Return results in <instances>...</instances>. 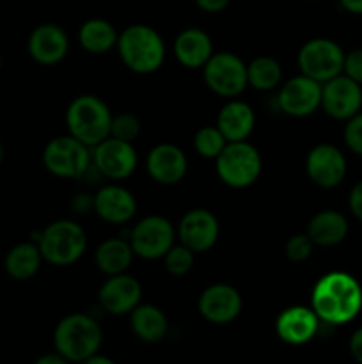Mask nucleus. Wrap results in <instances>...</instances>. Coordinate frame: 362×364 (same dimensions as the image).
Masks as SVG:
<instances>
[{
  "label": "nucleus",
  "mask_w": 362,
  "mask_h": 364,
  "mask_svg": "<svg viewBox=\"0 0 362 364\" xmlns=\"http://www.w3.org/2000/svg\"><path fill=\"white\" fill-rule=\"evenodd\" d=\"M92 208L105 223L124 224L133 219L137 212V201L128 188L119 185H106L94 196Z\"/></svg>",
  "instance_id": "obj_21"
},
{
  "label": "nucleus",
  "mask_w": 362,
  "mask_h": 364,
  "mask_svg": "<svg viewBox=\"0 0 362 364\" xmlns=\"http://www.w3.org/2000/svg\"><path fill=\"white\" fill-rule=\"evenodd\" d=\"M226 144V137L216 127H202L194 137L195 151L204 159H216Z\"/></svg>",
  "instance_id": "obj_30"
},
{
  "label": "nucleus",
  "mask_w": 362,
  "mask_h": 364,
  "mask_svg": "<svg viewBox=\"0 0 362 364\" xmlns=\"http://www.w3.org/2000/svg\"><path fill=\"white\" fill-rule=\"evenodd\" d=\"M35 363H38V364H64V363H67V361L62 358V355L59 354V352L55 350V355H53V354L43 355V358H39Z\"/></svg>",
  "instance_id": "obj_40"
},
{
  "label": "nucleus",
  "mask_w": 362,
  "mask_h": 364,
  "mask_svg": "<svg viewBox=\"0 0 362 364\" xmlns=\"http://www.w3.org/2000/svg\"><path fill=\"white\" fill-rule=\"evenodd\" d=\"M344 142H346L348 149L353 151L355 155L362 156V114L357 112L346 119V127H344Z\"/></svg>",
  "instance_id": "obj_34"
},
{
  "label": "nucleus",
  "mask_w": 362,
  "mask_h": 364,
  "mask_svg": "<svg viewBox=\"0 0 362 364\" xmlns=\"http://www.w3.org/2000/svg\"><path fill=\"white\" fill-rule=\"evenodd\" d=\"M146 169L156 183L176 185L187 174L188 160L177 146L163 142L148 153Z\"/></svg>",
  "instance_id": "obj_18"
},
{
  "label": "nucleus",
  "mask_w": 362,
  "mask_h": 364,
  "mask_svg": "<svg viewBox=\"0 0 362 364\" xmlns=\"http://www.w3.org/2000/svg\"><path fill=\"white\" fill-rule=\"evenodd\" d=\"M92 153L89 146L75 139L73 135L55 137L46 144L43 151V162L45 167L59 178H70L77 180L82 178L91 167Z\"/></svg>",
  "instance_id": "obj_7"
},
{
  "label": "nucleus",
  "mask_w": 362,
  "mask_h": 364,
  "mask_svg": "<svg viewBox=\"0 0 362 364\" xmlns=\"http://www.w3.org/2000/svg\"><path fill=\"white\" fill-rule=\"evenodd\" d=\"M298 66L302 75L323 84L343 73L344 52L332 39L314 38L305 43L298 52Z\"/></svg>",
  "instance_id": "obj_9"
},
{
  "label": "nucleus",
  "mask_w": 362,
  "mask_h": 364,
  "mask_svg": "<svg viewBox=\"0 0 362 364\" xmlns=\"http://www.w3.org/2000/svg\"><path fill=\"white\" fill-rule=\"evenodd\" d=\"M319 329V318L312 308L291 306L284 309L275 322L277 336L287 345H304L316 336Z\"/></svg>",
  "instance_id": "obj_20"
},
{
  "label": "nucleus",
  "mask_w": 362,
  "mask_h": 364,
  "mask_svg": "<svg viewBox=\"0 0 362 364\" xmlns=\"http://www.w3.org/2000/svg\"><path fill=\"white\" fill-rule=\"evenodd\" d=\"M87 247L84 228L73 220H55L39 235V251L45 262L55 267L73 265Z\"/></svg>",
  "instance_id": "obj_5"
},
{
  "label": "nucleus",
  "mask_w": 362,
  "mask_h": 364,
  "mask_svg": "<svg viewBox=\"0 0 362 364\" xmlns=\"http://www.w3.org/2000/svg\"><path fill=\"white\" fill-rule=\"evenodd\" d=\"M41 262L43 256L39 251V245L18 244L7 252L6 270L13 279L27 281L38 274Z\"/></svg>",
  "instance_id": "obj_28"
},
{
  "label": "nucleus",
  "mask_w": 362,
  "mask_h": 364,
  "mask_svg": "<svg viewBox=\"0 0 362 364\" xmlns=\"http://www.w3.org/2000/svg\"><path fill=\"white\" fill-rule=\"evenodd\" d=\"M176 231L172 224L160 215H149L138 220L130 233V245L144 259H158L174 245Z\"/></svg>",
  "instance_id": "obj_10"
},
{
  "label": "nucleus",
  "mask_w": 362,
  "mask_h": 364,
  "mask_svg": "<svg viewBox=\"0 0 362 364\" xmlns=\"http://www.w3.org/2000/svg\"><path fill=\"white\" fill-rule=\"evenodd\" d=\"M0 68H2V57H0Z\"/></svg>",
  "instance_id": "obj_43"
},
{
  "label": "nucleus",
  "mask_w": 362,
  "mask_h": 364,
  "mask_svg": "<svg viewBox=\"0 0 362 364\" xmlns=\"http://www.w3.org/2000/svg\"><path fill=\"white\" fill-rule=\"evenodd\" d=\"M343 71L346 77L362 85V48L351 50L348 55H344Z\"/></svg>",
  "instance_id": "obj_35"
},
{
  "label": "nucleus",
  "mask_w": 362,
  "mask_h": 364,
  "mask_svg": "<svg viewBox=\"0 0 362 364\" xmlns=\"http://www.w3.org/2000/svg\"><path fill=\"white\" fill-rule=\"evenodd\" d=\"M348 233V223L343 213L334 210H323L316 213L307 226V235L312 244L319 247H332L341 244Z\"/></svg>",
  "instance_id": "obj_24"
},
{
  "label": "nucleus",
  "mask_w": 362,
  "mask_h": 364,
  "mask_svg": "<svg viewBox=\"0 0 362 364\" xmlns=\"http://www.w3.org/2000/svg\"><path fill=\"white\" fill-rule=\"evenodd\" d=\"M312 240L309 238L307 233H300V235H293L290 240L286 242V256L290 262L293 263H302L312 255Z\"/></svg>",
  "instance_id": "obj_33"
},
{
  "label": "nucleus",
  "mask_w": 362,
  "mask_h": 364,
  "mask_svg": "<svg viewBox=\"0 0 362 364\" xmlns=\"http://www.w3.org/2000/svg\"><path fill=\"white\" fill-rule=\"evenodd\" d=\"M92 162L99 174L110 180H124L137 167V153L131 142L116 137H106L94 146Z\"/></svg>",
  "instance_id": "obj_12"
},
{
  "label": "nucleus",
  "mask_w": 362,
  "mask_h": 364,
  "mask_svg": "<svg viewBox=\"0 0 362 364\" xmlns=\"http://www.w3.org/2000/svg\"><path fill=\"white\" fill-rule=\"evenodd\" d=\"M112 114L106 103L98 96L82 95L70 103L66 112V124L70 135L94 148L110 135Z\"/></svg>",
  "instance_id": "obj_4"
},
{
  "label": "nucleus",
  "mask_w": 362,
  "mask_h": 364,
  "mask_svg": "<svg viewBox=\"0 0 362 364\" xmlns=\"http://www.w3.org/2000/svg\"><path fill=\"white\" fill-rule=\"evenodd\" d=\"M344 11L351 14H362V0H339Z\"/></svg>",
  "instance_id": "obj_39"
},
{
  "label": "nucleus",
  "mask_w": 362,
  "mask_h": 364,
  "mask_svg": "<svg viewBox=\"0 0 362 364\" xmlns=\"http://www.w3.org/2000/svg\"><path fill=\"white\" fill-rule=\"evenodd\" d=\"M215 167L222 183L233 188H245L258 181L263 160L258 149L247 141H234L224 146L215 159Z\"/></svg>",
  "instance_id": "obj_6"
},
{
  "label": "nucleus",
  "mask_w": 362,
  "mask_h": 364,
  "mask_svg": "<svg viewBox=\"0 0 362 364\" xmlns=\"http://www.w3.org/2000/svg\"><path fill=\"white\" fill-rule=\"evenodd\" d=\"M70 39L62 27L55 23H43L32 31L28 38V53L35 63L53 66L67 55Z\"/></svg>",
  "instance_id": "obj_19"
},
{
  "label": "nucleus",
  "mask_w": 362,
  "mask_h": 364,
  "mask_svg": "<svg viewBox=\"0 0 362 364\" xmlns=\"http://www.w3.org/2000/svg\"><path fill=\"white\" fill-rule=\"evenodd\" d=\"M194 2L204 13H220V11H224L229 6L231 0H194Z\"/></svg>",
  "instance_id": "obj_37"
},
{
  "label": "nucleus",
  "mask_w": 362,
  "mask_h": 364,
  "mask_svg": "<svg viewBox=\"0 0 362 364\" xmlns=\"http://www.w3.org/2000/svg\"><path fill=\"white\" fill-rule=\"evenodd\" d=\"M85 363H89V364H112V359L103 358V355H98V352H96V354L91 355V358H89Z\"/></svg>",
  "instance_id": "obj_41"
},
{
  "label": "nucleus",
  "mask_w": 362,
  "mask_h": 364,
  "mask_svg": "<svg viewBox=\"0 0 362 364\" xmlns=\"http://www.w3.org/2000/svg\"><path fill=\"white\" fill-rule=\"evenodd\" d=\"M138 135H141V119L137 116L126 112L112 117V123H110V137L133 142Z\"/></svg>",
  "instance_id": "obj_32"
},
{
  "label": "nucleus",
  "mask_w": 362,
  "mask_h": 364,
  "mask_svg": "<svg viewBox=\"0 0 362 364\" xmlns=\"http://www.w3.org/2000/svg\"><path fill=\"white\" fill-rule=\"evenodd\" d=\"M2 159H4V148H2V142H0V164H2Z\"/></svg>",
  "instance_id": "obj_42"
},
{
  "label": "nucleus",
  "mask_w": 362,
  "mask_h": 364,
  "mask_svg": "<svg viewBox=\"0 0 362 364\" xmlns=\"http://www.w3.org/2000/svg\"><path fill=\"white\" fill-rule=\"evenodd\" d=\"M174 55L181 66L197 70L208 63L213 55L212 38L201 28H185L174 39Z\"/></svg>",
  "instance_id": "obj_22"
},
{
  "label": "nucleus",
  "mask_w": 362,
  "mask_h": 364,
  "mask_svg": "<svg viewBox=\"0 0 362 364\" xmlns=\"http://www.w3.org/2000/svg\"><path fill=\"white\" fill-rule=\"evenodd\" d=\"M305 169L312 183L323 188H332L346 176V159L336 146L318 144L309 151Z\"/></svg>",
  "instance_id": "obj_16"
},
{
  "label": "nucleus",
  "mask_w": 362,
  "mask_h": 364,
  "mask_svg": "<svg viewBox=\"0 0 362 364\" xmlns=\"http://www.w3.org/2000/svg\"><path fill=\"white\" fill-rule=\"evenodd\" d=\"M202 75L206 85L222 98H234L248 85L247 64L231 52H213L202 66Z\"/></svg>",
  "instance_id": "obj_8"
},
{
  "label": "nucleus",
  "mask_w": 362,
  "mask_h": 364,
  "mask_svg": "<svg viewBox=\"0 0 362 364\" xmlns=\"http://www.w3.org/2000/svg\"><path fill=\"white\" fill-rule=\"evenodd\" d=\"M103 333L99 323L84 313H73L60 320L53 333L55 350L66 361L82 363L99 352Z\"/></svg>",
  "instance_id": "obj_3"
},
{
  "label": "nucleus",
  "mask_w": 362,
  "mask_h": 364,
  "mask_svg": "<svg viewBox=\"0 0 362 364\" xmlns=\"http://www.w3.org/2000/svg\"><path fill=\"white\" fill-rule=\"evenodd\" d=\"M142 297V287L135 277L128 274H116L109 276V279L99 288V306L112 315H124L131 313L135 306H138Z\"/></svg>",
  "instance_id": "obj_17"
},
{
  "label": "nucleus",
  "mask_w": 362,
  "mask_h": 364,
  "mask_svg": "<svg viewBox=\"0 0 362 364\" xmlns=\"http://www.w3.org/2000/svg\"><path fill=\"white\" fill-rule=\"evenodd\" d=\"M199 313L202 318L215 326L231 323L241 313L240 291L231 284H212L199 297Z\"/></svg>",
  "instance_id": "obj_14"
},
{
  "label": "nucleus",
  "mask_w": 362,
  "mask_h": 364,
  "mask_svg": "<svg viewBox=\"0 0 362 364\" xmlns=\"http://www.w3.org/2000/svg\"><path fill=\"white\" fill-rule=\"evenodd\" d=\"M247 80L258 91H272L283 80V68L273 57H256L247 64Z\"/></svg>",
  "instance_id": "obj_29"
},
{
  "label": "nucleus",
  "mask_w": 362,
  "mask_h": 364,
  "mask_svg": "<svg viewBox=\"0 0 362 364\" xmlns=\"http://www.w3.org/2000/svg\"><path fill=\"white\" fill-rule=\"evenodd\" d=\"M350 354L358 364H362V327L355 331L350 338Z\"/></svg>",
  "instance_id": "obj_38"
},
{
  "label": "nucleus",
  "mask_w": 362,
  "mask_h": 364,
  "mask_svg": "<svg viewBox=\"0 0 362 364\" xmlns=\"http://www.w3.org/2000/svg\"><path fill=\"white\" fill-rule=\"evenodd\" d=\"M131 331L138 340L146 343H156L163 340L169 331V320L165 313L153 304H138L131 309Z\"/></svg>",
  "instance_id": "obj_25"
},
{
  "label": "nucleus",
  "mask_w": 362,
  "mask_h": 364,
  "mask_svg": "<svg viewBox=\"0 0 362 364\" xmlns=\"http://www.w3.org/2000/svg\"><path fill=\"white\" fill-rule=\"evenodd\" d=\"M322 107L334 119L346 121L361 110V84L346 75H337L322 84Z\"/></svg>",
  "instance_id": "obj_13"
},
{
  "label": "nucleus",
  "mask_w": 362,
  "mask_h": 364,
  "mask_svg": "<svg viewBox=\"0 0 362 364\" xmlns=\"http://www.w3.org/2000/svg\"><path fill=\"white\" fill-rule=\"evenodd\" d=\"M116 46L124 66L133 73H153L165 60V43L162 36L148 25L126 27L117 38Z\"/></svg>",
  "instance_id": "obj_2"
},
{
  "label": "nucleus",
  "mask_w": 362,
  "mask_h": 364,
  "mask_svg": "<svg viewBox=\"0 0 362 364\" xmlns=\"http://www.w3.org/2000/svg\"><path fill=\"white\" fill-rule=\"evenodd\" d=\"M348 203H350L351 213H353L358 220H362V180L351 188Z\"/></svg>",
  "instance_id": "obj_36"
},
{
  "label": "nucleus",
  "mask_w": 362,
  "mask_h": 364,
  "mask_svg": "<svg viewBox=\"0 0 362 364\" xmlns=\"http://www.w3.org/2000/svg\"><path fill=\"white\" fill-rule=\"evenodd\" d=\"M256 124L254 110L240 100H231L220 109L216 116V128L222 132L227 142L247 141Z\"/></svg>",
  "instance_id": "obj_23"
},
{
  "label": "nucleus",
  "mask_w": 362,
  "mask_h": 364,
  "mask_svg": "<svg viewBox=\"0 0 362 364\" xmlns=\"http://www.w3.org/2000/svg\"><path fill=\"white\" fill-rule=\"evenodd\" d=\"M220 226L216 217L209 210L194 208L187 212L177 226V237L183 245L197 255L209 251L219 238Z\"/></svg>",
  "instance_id": "obj_15"
},
{
  "label": "nucleus",
  "mask_w": 362,
  "mask_h": 364,
  "mask_svg": "<svg viewBox=\"0 0 362 364\" xmlns=\"http://www.w3.org/2000/svg\"><path fill=\"white\" fill-rule=\"evenodd\" d=\"M117 38L119 34L114 25L103 18H91L78 31V41H80L82 48L94 55H102L114 48L117 45Z\"/></svg>",
  "instance_id": "obj_27"
},
{
  "label": "nucleus",
  "mask_w": 362,
  "mask_h": 364,
  "mask_svg": "<svg viewBox=\"0 0 362 364\" xmlns=\"http://www.w3.org/2000/svg\"><path fill=\"white\" fill-rule=\"evenodd\" d=\"M194 258L195 252L188 249L187 245H172L163 256V265H165L167 272L172 274V276H185L194 267Z\"/></svg>",
  "instance_id": "obj_31"
},
{
  "label": "nucleus",
  "mask_w": 362,
  "mask_h": 364,
  "mask_svg": "<svg viewBox=\"0 0 362 364\" xmlns=\"http://www.w3.org/2000/svg\"><path fill=\"white\" fill-rule=\"evenodd\" d=\"M133 249H131L130 240L123 238H110L99 244L96 249V267L106 276H116L123 274L130 269L131 259H133Z\"/></svg>",
  "instance_id": "obj_26"
},
{
  "label": "nucleus",
  "mask_w": 362,
  "mask_h": 364,
  "mask_svg": "<svg viewBox=\"0 0 362 364\" xmlns=\"http://www.w3.org/2000/svg\"><path fill=\"white\" fill-rule=\"evenodd\" d=\"M311 308L329 326L351 322L362 309L361 284L346 272L325 274L312 288Z\"/></svg>",
  "instance_id": "obj_1"
},
{
  "label": "nucleus",
  "mask_w": 362,
  "mask_h": 364,
  "mask_svg": "<svg viewBox=\"0 0 362 364\" xmlns=\"http://www.w3.org/2000/svg\"><path fill=\"white\" fill-rule=\"evenodd\" d=\"M277 103L284 114L293 117L311 116L322 107V84L305 75L284 82L277 95Z\"/></svg>",
  "instance_id": "obj_11"
}]
</instances>
